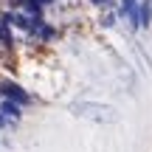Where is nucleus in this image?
Wrapping results in <instances>:
<instances>
[{"mask_svg":"<svg viewBox=\"0 0 152 152\" xmlns=\"http://www.w3.org/2000/svg\"><path fill=\"white\" fill-rule=\"evenodd\" d=\"M3 124H6V118H3V115H0V130H3Z\"/></svg>","mask_w":152,"mask_h":152,"instance_id":"0eeeda50","label":"nucleus"},{"mask_svg":"<svg viewBox=\"0 0 152 152\" xmlns=\"http://www.w3.org/2000/svg\"><path fill=\"white\" fill-rule=\"evenodd\" d=\"M0 42H9V31H6L3 26H0Z\"/></svg>","mask_w":152,"mask_h":152,"instance_id":"423d86ee","label":"nucleus"},{"mask_svg":"<svg viewBox=\"0 0 152 152\" xmlns=\"http://www.w3.org/2000/svg\"><path fill=\"white\" fill-rule=\"evenodd\" d=\"M124 14L130 17L132 23H138V3L135 0H124Z\"/></svg>","mask_w":152,"mask_h":152,"instance_id":"20e7f679","label":"nucleus"},{"mask_svg":"<svg viewBox=\"0 0 152 152\" xmlns=\"http://www.w3.org/2000/svg\"><path fill=\"white\" fill-rule=\"evenodd\" d=\"M73 113L82 115V118H87V121H96V124H115V121H118L115 107L99 104V102H76L73 104Z\"/></svg>","mask_w":152,"mask_h":152,"instance_id":"f257e3e1","label":"nucleus"},{"mask_svg":"<svg viewBox=\"0 0 152 152\" xmlns=\"http://www.w3.org/2000/svg\"><path fill=\"white\" fill-rule=\"evenodd\" d=\"M37 3H51V0H37Z\"/></svg>","mask_w":152,"mask_h":152,"instance_id":"6e6552de","label":"nucleus"},{"mask_svg":"<svg viewBox=\"0 0 152 152\" xmlns=\"http://www.w3.org/2000/svg\"><path fill=\"white\" fill-rule=\"evenodd\" d=\"M0 113H3V118H20V107H17V102H11V99H6L3 107H0Z\"/></svg>","mask_w":152,"mask_h":152,"instance_id":"7ed1b4c3","label":"nucleus"},{"mask_svg":"<svg viewBox=\"0 0 152 152\" xmlns=\"http://www.w3.org/2000/svg\"><path fill=\"white\" fill-rule=\"evenodd\" d=\"M113 23H115V14H113V11H104V17H102V26H113Z\"/></svg>","mask_w":152,"mask_h":152,"instance_id":"39448f33","label":"nucleus"},{"mask_svg":"<svg viewBox=\"0 0 152 152\" xmlns=\"http://www.w3.org/2000/svg\"><path fill=\"white\" fill-rule=\"evenodd\" d=\"M3 93L11 99V102H17V104H26V102H28L26 90H20V87H17V85H11V82H6V85H3Z\"/></svg>","mask_w":152,"mask_h":152,"instance_id":"f03ea898","label":"nucleus"}]
</instances>
